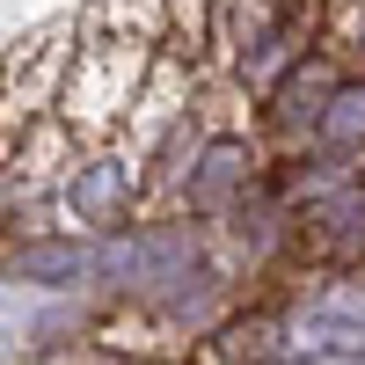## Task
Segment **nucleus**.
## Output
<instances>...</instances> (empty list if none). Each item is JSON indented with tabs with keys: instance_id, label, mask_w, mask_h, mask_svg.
<instances>
[{
	"instance_id": "1",
	"label": "nucleus",
	"mask_w": 365,
	"mask_h": 365,
	"mask_svg": "<svg viewBox=\"0 0 365 365\" xmlns=\"http://www.w3.org/2000/svg\"><path fill=\"white\" fill-rule=\"evenodd\" d=\"M263 182H270V168H263V146L249 132H212L197 146L190 175H182V212L190 220H227L249 197H263Z\"/></svg>"
},
{
	"instance_id": "2",
	"label": "nucleus",
	"mask_w": 365,
	"mask_h": 365,
	"mask_svg": "<svg viewBox=\"0 0 365 365\" xmlns=\"http://www.w3.org/2000/svg\"><path fill=\"white\" fill-rule=\"evenodd\" d=\"M139 168L125 154H88L66 168V182H58V205H66V220L88 227V234H117L139 220Z\"/></svg>"
},
{
	"instance_id": "3",
	"label": "nucleus",
	"mask_w": 365,
	"mask_h": 365,
	"mask_svg": "<svg viewBox=\"0 0 365 365\" xmlns=\"http://www.w3.org/2000/svg\"><path fill=\"white\" fill-rule=\"evenodd\" d=\"M336 81H344V58L322 51V44H307L278 81L263 88V132L278 146H307V132H314V117H322V103H329Z\"/></svg>"
},
{
	"instance_id": "4",
	"label": "nucleus",
	"mask_w": 365,
	"mask_h": 365,
	"mask_svg": "<svg viewBox=\"0 0 365 365\" xmlns=\"http://www.w3.org/2000/svg\"><path fill=\"white\" fill-rule=\"evenodd\" d=\"M0 270H8L15 285L73 292V285L96 278V249H88V241H73V234H29V241H15V249L0 256Z\"/></svg>"
},
{
	"instance_id": "5",
	"label": "nucleus",
	"mask_w": 365,
	"mask_h": 365,
	"mask_svg": "<svg viewBox=\"0 0 365 365\" xmlns=\"http://www.w3.org/2000/svg\"><path fill=\"white\" fill-rule=\"evenodd\" d=\"M307 146L329 154V161H344V168H365V66H344V81L329 88Z\"/></svg>"
},
{
	"instance_id": "6",
	"label": "nucleus",
	"mask_w": 365,
	"mask_h": 365,
	"mask_svg": "<svg viewBox=\"0 0 365 365\" xmlns=\"http://www.w3.org/2000/svg\"><path fill=\"white\" fill-rule=\"evenodd\" d=\"M344 51L365 66V0H344Z\"/></svg>"
},
{
	"instance_id": "7",
	"label": "nucleus",
	"mask_w": 365,
	"mask_h": 365,
	"mask_svg": "<svg viewBox=\"0 0 365 365\" xmlns=\"http://www.w3.org/2000/svg\"><path fill=\"white\" fill-rule=\"evenodd\" d=\"M110 365H154V358H110Z\"/></svg>"
},
{
	"instance_id": "8",
	"label": "nucleus",
	"mask_w": 365,
	"mask_h": 365,
	"mask_svg": "<svg viewBox=\"0 0 365 365\" xmlns=\"http://www.w3.org/2000/svg\"><path fill=\"white\" fill-rule=\"evenodd\" d=\"M322 8H344V0H322Z\"/></svg>"
}]
</instances>
